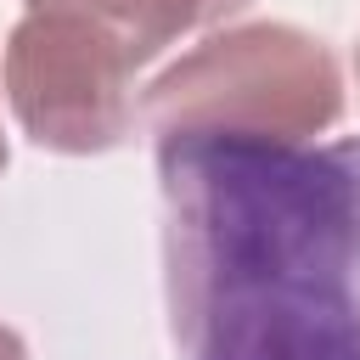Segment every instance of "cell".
<instances>
[{
    "instance_id": "obj_1",
    "label": "cell",
    "mask_w": 360,
    "mask_h": 360,
    "mask_svg": "<svg viewBox=\"0 0 360 360\" xmlns=\"http://www.w3.org/2000/svg\"><path fill=\"white\" fill-rule=\"evenodd\" d=\"M180 360H360V135L158 141Z\"/></svg>"
},
{
    "instance_id": "obj_4",
    "label": "cell",
    "mask_w": 360,
    "mask_h": 360,
    "mask_svg": "<svg viewBox=\"0 0 360 360\" xmlns=\"http://www.w3.org/2000/svg\"><path fill=\"white\" fill-rule=\"evenodd\" d=\"M28 6H62V11H79L90 17L96 28H107L129 62H152L158 51H169L174 39L208 28V22H225L231 11H242L248 0H28Z\"/></svg>"
},
{
    "instance_id": "obj_6",
    "label": "cell",
    "mask_w": 360,
    "mask_h": 360,
    "mask_svg": "<svg viewBox=\"0 0 360 360\" xmlns=\"http://www.w3.org/2000/svg\"><path fill=\"white\" fill-rule=\"evenodd\" d=\"M354 84H360V39H354Z\"/></svg>"
},
{
    "instance_id": "obj_2",
    "label": "cell",
    "mask_w": 360,
    "mask_h": 360,
    "mask_svg": "<svg viewBox=\"0 0 360 360\" xmlns=\"http://www.w3.org/2000/svg\"><path fill=\"white\" fill-rule=\"evenodd\" d=\"M343 112V79L332 51L292 22H242L146 90V129L169 135H253V141H309Z\"/></svg>"
},
{
    "instance_id": "obj_3",
    "label": "cell",
    "mask_w": 360,
    "mask_h": 360,
    "mask_svg": "<svg viewBox=\"0 0 360 360\" xmlns=\"http://www.w3.org/2000/svg\"><path fill=\"white\" fill-rule=\"evenodd\" d=\"M6 96L45 152H112L135 129V62L79 11L28 6L6 39Z\"/></svg>"
},
{
    "instance_id": "obj_7",
    "label": "cell",
    "mask_w": 360,
    "mask_h": 360,
    "mask_svg": "<svg viewBox=\"0 0 360 360\" xmlns=\"http://www.w3.org/2000/svg\"><path fill=\"white\" fill-rule=\"evenodd\" d=\"M0 169H6V135H0Z\"/></svg>"
},
{
    "instance_id": "obj_5",
    "label": "cell",
    "mask_w": 360,
    "mask_h": 360,
    "mask_svg": "<svg viewBox=\"0 0 360 360\" xmlns=\"http://www.w3.org/2000/svg\"><path fill=\"white\" fill-rule=\"evenodd\" d=\"M0 360H28V349H22V338L11 326H0Z\"/></svg>"
}]
</instances>
